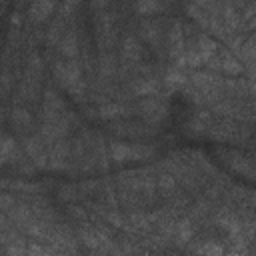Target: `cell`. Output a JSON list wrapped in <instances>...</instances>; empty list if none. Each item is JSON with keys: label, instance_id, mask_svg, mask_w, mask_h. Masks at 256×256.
Returning a JSON list of instances; mask_svg holds the SVG:
<instances>
[{"label": "cell", "instance_id": "9c48e42d", "mask_svg": "<svg viewBox=\"0 0 256 256\" xmlns=\"http://www.w3.org/2000/svg\"><path fill=\"white\" fill-rule=\"evenodd\" d=\"M18 160H20V150L16 146V140L0 132V166L8 162H18Z\"/></svg>", "mask_w": 256, "mask_h": 256}, {"label": "cell", "instance_id": "8fae6325", "mask_svg": "<svg viewBox=\"0 0 256 256\" xmlns=\"http://www.w3.org/2000/svg\"><path fill=\"white\" fill-rule=\"evenodd\" d=\"M194 48L198 50V54H200V58H202V64H206L214 54H218V44H216V40H212V38L206 36V34H200V36H198Z\"/></svg>", "mask_w": 256, "mask_h": 256}, {"label": "cell", "instance_id": "d6986e66", "mask_svg": "<svg viewBox=\"0 0 256 256\" xmlns=\"http://www.w3.org/2000/svg\"><path fill=\"white\" fill-rule=\"evenodd\" d=\"M172 234H174V238H176L178 244H184V242H188V240L192 238L194 230H192V226H190L188 220H180V222H174Z\"/></svg>", "mask_w": 256, "mask_h": 256}, {"label": "cell", "instance_id": "4316f807", "mask_svg": "<svg viewBox=\"0 0 256 256\" xmlns=\"http://www.w3.org/2000/svg\"><path fill=\"white\" fill-rule=\"evenodd\" d=\"M78 2L80 0H64V4H62V8H60V16H70L72 12H74V8L78 6Z\"/></svg>", "mask_w": 256, "mask_h": 256}, {"label": "cell", "instance_id": "d6a6232c", "mask_svg": "<svg viewBox=\"0 0 256 256\" xmlns=\"http://www.w3.org/2000/svg\"><path fill=\"white\" fill-rule=\"evenodd\" d=\"M12 24H14V26L20 24V16H18V14H12Z\"/></svg>", "mask_w": 256, "mask_h": 256}, {"label": "cell", "instance_id": "484cf974", "mask_svg": "<svg viewBox=\"0 0 256 256\" xmlns=\"http://www.w3.org/2000/svg\"><path fill=\"white\" fill-rule=\"evenodd\" d=\"M166 84H170V86H176V88H180V86H184L186 84V76L178 70V72H170L168 76H166Z\"/></svg>", "mask_w": 256, "mask_h": 256}, {"label": "cell", "instance_id": "52a82bcc", "mask_svg": "<svg viewBox=\"0 0 256 256\" xmlns=\"http://www.w3.org/2000/svg\"><path fill=\"white\" fill-rule=\"evenodd\" d=\"M140 58H142V44L134 36H126L122 40V48H120L122 64H138Z\"/></svg>", "mask_w": 256, "mask_h": 256}, {"label": "cell", "instance_id": "44dd1931", "mask_svg": "<svg viewBox=\"0 0 256 256\" xmlns=\"http://www.w3.org/2000/svg\"><path fill=\"white\" fill-rule=\"evenodd\" d=\"M188 14H190L202 28H208V26H210V16L204 12V8H200V6H196V4H190V6H188Z\"/></svg>", "mask_w": 256, "mask_h": 256}, {"label": "cell", "instance_id": "7402d4cb", "mask_svg": "<svg viewBox=\"0 0 256 256\" xmlns=\"http://www.w3.org/2000/svg\"><path fill=\"white\" fill-rule=\"evenodd\" d=\"M154 156V148L148 144H132V160H148Z\"/></svg>", "mask_w": 256, "mask_h": 256}, {"label": "cell", "instance_id": "6da1fadb", "mask_svg": "<svg viewBox=\"0 0 256 256\" xmlns=\"http://www.w3.org/2000/svg\"><path fill=\"white\" fill-rule=\"evenodd\" d=\"M54 78L74 100H82L86 84L82 80V66L76 58L56 62L54 64Z\"/></svg>", "mask_w": 256, "mask_h": 256}, {"label": "cell", "instance_id": "5bb4252c", "mask_svg": "<svg viewBox=\"0 0 256 256\" xmlns=\"http://www.w3.org/2000/svg\"><path fill=\"white\" fill-rule=\"evenodd\" d=\"M128 114H130V110L122 104H102L96 110V116L102 120H118V118H124Z\"/></svg>", "mask_w": 256, "mask_h": 256}, {"label": "cell", "instance_id": "603a6c76", "mask_svg": "<svg viewBox=\"0 0 256 256\" xmlns=\"http://www.w3.org/2000/svg\"><path fill=\"white\" fill-rule=\"evenodd\" d=\"M64 16H60L54 24H52V28H50V32H48V42L50 44H54V42H58L60 38H62V32H64Z\"/></svg>", "mask_w": 256, "mask_h": 256}, {"label": "cell", "instance_id": "7a4b0ae2", "mask_svg": "<svg viewBox=\"0 0 256 256\" xmlns=\"http://www.w3.org/2000/svg\"><path fill=\"white\" fill-rule=\"evenodd\" d=\"M138 114L148 122V124H160L166 116H168V106L162 98L158 96H146L140 104H138Z\"/></svg>", "mask_w": 256, "mask_h": 256}, {"label": "cell", "instance_id": "7c38bea8", "mask_svg": "<svg viewBox=\"0 0 256 256\" xmlns=\"http://www.w3.org/2000/svg\"><path fill=\"white\" fill-rule=\"evenodd\" d=\"M140 36L144 38V42L152 44V46H158L160 44V38H162V28L158 22H152V20H144L140 24Z\"/></svg>", "mask_w": 256, "mask_h": 256}, {"label": "cell", "instance_id": "30bf717a", "mask_svg": "<svg viewBox=\"0 0 256 256\" xmlns=\"http://www.w3.org/2000/svg\"><path fill=\"white\" fill-rule=\"evenodd\" d=\"M58 46H60L58 50L64 58H78L80 48H78V36L74 30H68L66 34H62V38L58 40Z\"/></svg>", "mask_w": 256, "mask_h": 256}, {"label": "cell", "instance_id": "8992f818", "mask_svg": "<svg viewBox=\"0 0 256 256\" xmlns=\"http://www.w3.org/2000/svg\"><path fill=\"white\" fill-rule=\"evenodd\" d=\"M56 6H58V0H34L28 8V18L34 24H42L52 16Z\"/></svg>", "mask_w": 256, "mask_h": 256}, {"label": "cell", "instance_id": "277c9868", "mask_svg": "<svg viewBox=\"0 0 256 256\" xmlns=\"http://www.w3.org/2000/svg\"><path fill=\"white\" fill-rule=\"evenodd\" d=\"M68 158H70V146L64 138L52 142L48 146V166L50 170H64L66 164H68Z\"/></svg>", "mask_w": 256, "mask_h": 256}, {"label": "cell", "instance_id": "f1b7e54d", "mask_svg": "<svg viewBox=\"0 0 256 256\" xmlns=\"http://www.w3.org/2000/svg\"><path fill=\"white\" fill-rule=\"evenodd\" d=\"M10 254H24L26 252V246H24V240H20L18 238V244H10L8 248H6Z\"/></svg>", "mask_w": 256, "mask_h": 256}, {"label": "cell", "instance_id": "4dcf8cb0", "mask_svg": "<svg viewBox=\"0 0 256 256\" xmlns=\"http://www.w3.org/2000/svg\"><path fill=\"white\" fill-rule=\"evenodd\" d=\"M14 204H16V200L12 196H0V208L2 210H10Z\"/></svg>", "mask_w": 256, "mask_h": 256}, {"label": "cell", "instance_id": "3957f363", "mask_svg": "<svg viewBox=\"0 0 256 256\" xmlns=\"http://www.w3.org/2000/svg\"><path fill=\"white\" fill-rule=\"evenodd\" d=\"M24 150H26V154L32 158V162L38 168H46L48 166V144L42 140L40 134L24 138Z\"/></svg>", "mask_w": 256, "mask_h": 256}, {"label": "cell", "instance_id": "83f0119b", "mask_svg": "<svg viewBox=\"0 0 256 256\" xmlns=\"http://www.w3.org/2000/svg\"><path fill=\"white\" fill-rule=\"evenodd\" d=\"M196 252H204V254H222V248L216 244H204L200 248H196Z\"/></svg>", "mask_w": 256, "mask_h": 256}, {"label": "cell", "instance_id": "9a60e30c", "mask_svg": "<svg viewBox=\"0 0 256 256\" xmlns=\"http://www.w3.org/2000/svg\"><path fill=\"white\" fill-rule=\"evenodd\" d=\"M110 158L116 164H122V162L132 160V146L128 142H124V140H114L110 144Z\"/></svg>", "mask_w": 256, "mask_h": 256}, {"label": "cell", "instance_id": "ac0fdd59", "mask_svg": "<svg viewBox=\"0 0 256 256\" xmlns=\"http://www.w3.org/2000/svg\"><path fill=\"white\" fill-rule=\"evenodd\" d=\"M134 10L140 16H154V14L164 12V4L160 0H136Z\"/></svg>", "mask_w": 256, "mask_h": 256}, {"label": "cell", "instance_id": "836d02e7", "mask_svg": "<svg viewBox=\"0 0 256 256\" xmlns=\"http://www.w3.org/2000/svg\"><path fill=\"white\" fill-rule=\"evenodd\" d=\"M160 2H168V0H160Z\"/></svg>", "mask_w": 256, "mask_h": 256}, {"label": "cell", "instance_id": "5b68a950", "mask_svg": "<svg viewBox=\"0 0 256 256\" xmlns=\"http://www.w3.org/2000/svg\"><path fill=\"white\" fill-rule=\"evenodd\" d=\"M184 48H186V38H184L182 26H180V22H174L168 30V54H170V58L174 62L178 58H182Z\"/></svg>", "mask_w": 256, "mask_h": 256}, {"label": "cell", "instance_id": "f546056e", "mask_svg": "<svg viewBox=\"0 0 256 256\" xmlns=\"http://www.w3.org/2000/svg\"><path fill=\"white\" fill-rule=\"evenodd\" d=\"M90 6H92V10L102 12V10H106L110 6V0H90Z\"/></svg>", "mask_w": 256, "mask_h": 256}, {"label": "cell", "instance_id": "ffe728a7", "mask_svg": "<svg viewBox=\"0 0 256 256\" xmlns=\"http://www.w3.org/2000/svg\"><path fill=\"white\" fill-rule=\"evenodd\" d=\"M222 20H224V26L230 28V30H236L240 26V16H238V12L234 10V6L230 2H226L222 6Z\"/></svg>", "mask_w": 256, "mask_h": 256}, {"label": "cell", "instance_id": "cb8c5ba5", "mask_svg": "<svg viewBox=\"0 0 256 256\" xmlns=\"http://www.w3.org/2000/svg\"><path fill=\"white\" fill-rule=\"evenodd\" d=\"M158 190L162 192V194H172L174 190H176V180L170 176V174H164V176H160V180H158Z\"/></svg>", "mask_w": 256, "mask_h": 256}, {"label": "cell", "instance_id": "4fadbf2b", "mask_svg": "<svg viewBox=\"0 0 256 256\" xmlns=\"http://www.w3.org/2000/svg\"><path fill=\"white\" fill-rule=\"evenodd\" d=\"M220 70H222L224 74L238 76V74L242 72V62H240V58H238L236 54L224 50V52L220 54Z\"/></svg>", "mask_w": 256, "mask_h": 256}, {"label": "cell", "instance_id": "1f68e13d", "mask_svg": "<svg viewBox=\"0 0 256 256\" xmlns=\"http://www.w3.org/2000/svg\"><path fill=\"white\" fill-rule=\"evenodd\" d=\"M106 220L110 222V224H114V226H124V220L116 214V212H110V214H106Z\"/></svg>", "mask_w": 256, "mask_h": 256}, {"label": "cell", "instance_id": "d4e9b609", "mask_svg": "<svg viewBox=\"0 0 256 256\" xmlns=\"http://www.w3.org/2000/svg\"><path fill=\"white\" fill-rule=\"evenodd\" d=\"M100 72L104 76H110L114 72V58H112V54H104L100 58Z\"/></svg>", "mask_w": 256, "mask_h": 256}, {"label": "cell", "instance_id": "ba28073f", "mask_svg": "<svg viewBox=\"0 0 256 256\" xmlns=\"http://www.w3.org/2000/svg\"><path fill=\"white\" fill-rule=\"evenodd\" d=\"M64 112H66L64 100H62L54 90H48L46 96H44V120L58 118V116L64 114Z\"/></svg>", "mask_w": 256, "mask_h": 256}, {"label": "cell", "instance_id": "e0dca14e", "mask_svg": "<svg viewBox=\"0 0 256 256\" xmlns=\"http://www.w3.org/2000/svg\"><path fill=\"white\" fill-rule=\"evenodd\" d=\"M160 90V84L154 80V78H138V80H134V84H132V92L136 94V96H152V94H156Z\"/></svg>", "mask_w": 256, "mask_h": 256}, {"label": "cell", "instance_id": "2e32d148", "mask_svg": "<svg viewBox=\"0 0 256 256\" xmlns=\"http://www.w3.org/2000/svg\"><path fill=\"white\" fill-rule=\"evenodd\" d=\"M10 124L14 126V130L18 132H26L32 128V114L24 108H14L10 114Z\"/></svg>", "mask_w": 256, "mask_h": 256}]
</instances>
